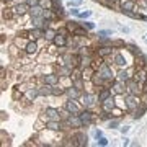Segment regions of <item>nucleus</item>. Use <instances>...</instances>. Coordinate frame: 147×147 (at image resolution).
<instances>
[{"label": "nucleus", "instance_id": "obj_1", "mask_svg": "<svg viewBox=\"0 0 147 147\" xmlns=\"http://www.w3.org/2000/svg\"><path fill=\"white\" fill-rule=\"evenodd\" d=\"M79 101H80V105L84 106V108H92V110H93L95 105H100V103H98L96 92H95V93H90V92H85V90H84L82 95H80Z\"/></svg>", "mask_w": 147, "mask_h": 147}, {"label": "nucleus", "instance_id": "obj_2", "mask_svg": "<svg viewBox=\"0 0 147 147\" xmlns=\"http://www.w3.org/2000/svg\"><path fill=\"white\" fill-rule=\"evenodd\" d=\"M41 121H49V119H62V111L59 108H54V106H46L44 110L41 111V116H39Z\"/></svg>", "mask_w": 147, "mask_h": 147}, {"label": "nucleus", "instance_id": "obj_3", "mask_svg": "<svg viewBox=\"0 0 147 147\" xmlns=\"http://www.w3.org/2000/svg\"><path fill=\"white\" fill-rule=\"evenodd\" d=\"M142 101H144L142 100V95H132V93L124 95V103H126V111L127 113H132Z\"/></svg>", "mask_w": 147, "mask_h": 147}, {"label": "nucleus", "instance_id": "obj_4", "mask_svg": "<svg viewBox=\"0 0 147 147\" xmlns=\"http://www.w3.org/2000/svg\"><path fill=\"white\" fill-rule=\"evenodd\" d=\"M111 65H113L111 62H105V61H103V62L100 64V67L96 69V72L100 74V75H101L105 80H108V82H113V80L116 79V74L113 72Z\"/></svg>", "mask_w": 147, "mask_h": 147}, {"label": "nucleus", "instance_id": "obj_5", "mask_svg": "<svg viewBox=\"0 0 147 147\" xmlns=\"http://www.w3.org/2000/svg\"><path fill=\"white\" fill-rule=\"evenodd\" d=\"M79 116H80V119H82L84 127H90L95 123V119H96V115L93 113L92 108H82V111L79 113Z\"/></svg>", "mask_w": 147, "mask_h": 147}, {"label": "nucleus", "instance_id": "obj_6", "mask_svg": "<svg viewBox=\"0 0 147 147\" xmlns=\"http://www.w3.org/2000/svg\"><path fill=\"white\" fill-rule=\"evenodd\" d=\"M39 80H41V84H46V85H57L61 84V75H59L56 70H53V72H47V74H42V75H39Z\"/></svg>", "mask_w": 147, "mask_h": 147}, {"label": "nucleus", "instance_id": "obj_7", "mask_svg": "<svg viewBox=\"0 0 147 147\" xmlns=\"http://www.w3.org/2000/svg\"><path fill=\"white\" fill-rule=\"evenodd\" d=\"M126 93L132 95H144V85H141L136 79H131L126 82Z\"/></svg>", "mask_w": 147, "mask_h": 147}, {"label": "nucleus", "instance_id": "obj_8", "mask_svg": "<svg viewBox=\"0 0 147 147\" xmlns=\"http://www.w3.org/2000/svg\"><path fill=\"white\" fill-rule=\"evenodd\" d=\"M11 11H13V15H15L16 18H20V16L28 15V11H30V5H28L25 0H23V2L20 0V2L13 3V7H11Z\"/></svg>", "mask_w": 147, "mask_h": 147}, {"label": "nucleus", "instance_id": "obj_9", "mask_svg": "<svg viewBox=\"0 0 147 147\" xmlns=\"http://www.w3.org/2000/svg\"><path fill=\"white\" fill-rule=\"evenodd\" d=\"M64 110H67L69 113H72V115H79L82 108L79 105V100H72V98H67V100L64 101Z\"/></svg>", "mask_w": 147, "mask_h": 147}, {"label": "nucleus", "instance_id": "obj_10", "mask_svg": "<svg viewBox=\"0 0 147 147\" xmlns=\"http://www.w3.org/2000/svg\"><path fill=\"white\" fill-rule=\"evenodd\" d=\"M72 139L75 141L77 147H87L88 146V136H87L85 132H82L80 129H77V131L72 134Z\"/></svg>", "mask_w": 147, "mask_h": 147}, {"label": "nucleus", "instance_id": "obj_11", "mask_svg": "<svg viewBox=\"0 0 147 147\" xmlns=\"http://www.w3.org/2000/svg\"><path fill=\"white\" fill-rule=\"evenodd\" d=\"M132 77H134V69H118V72H116V79L121 80V82H124L126 84L127 80H131Z\"/></svg>", "mask_w": 147, "mask_h": 147}, {"label": "nucleus", "instance_id": "obj_12", "mask_svg": "<svg viewBox=\"0 0 147 147\" xmlns=\"http://www.w3.org/2000/svg\"><path fill=\"white\" fill-rule=\"evenodd\" d=\"M111 64L118 69H124V67H127L129 62H127L126 57H124V53H115L113 54V59H111Z\"/></svg>", "mask_w": 147, "mask_h": 147}, {"label": "nucleus", "instance_id": "obj_13", "mask_svg": "<svg viewBox=\"0 0 147 147\" xmlns=\"http://www.w3.org/2000/svg\"><path fill=\"white\" fill-rule=\"evenodd\" d=\"M96 96H98V103L101 105L105 100L113 96V90H111V87H100V88H96Z\"/></svg>", "mask_w": 147, "mask_h": 147}, {"label": "nucleus", "instance_id": "obj_14", "mask_svg": "<svg viewBox=\"0 0 147 147\" xmlns=\"http://www.w3.org/2000/svg\"><path fill=\"white\" fill-rule=\"evenodd\" d=\"M110 87H111V90H113V95H124L126 93V84L124 82H121V80H118V79H115L113 82L110 84Z\"/></svg>", "mask_w": 147, "mask_h": 147}, {"label": "nucleus", "instance_id": "obj_15", "mask_svg": "<svg viewBox=\"0 0 147 147\" xmlns=\"http://www.w3.org/2000/svg\"><path fill=\"white\" fill-rule=\"evenodd\" d=\"M38 96H39V93H38V85H33V87H30V88L23 93V100L26 101V103H33Z\"/></svg>", "mask_w": 147, "mask_h": 147}, {"label": "nucleus", "instance_id": "obj_16", "mask_svg": "<svg viewBox=\"0 0 147 147\" xmlns=\"http://www.w3.org/2000/svg\"><path fill=\"white\" fill-rule=\"evenodd\" d=\"M25 54L26 56H31V57H34V56H38L39 54V42L38 41H28V44L25 46Z\"/></svg>", "mask_w": 147, "mask_h": 147}, {"label": "nucleus", "instance_id": "obj_17", "mask_svg": "<svg viewBox=\"0 0 147 147\" xmlns=\"http://www.w3.org/2000/svg\"><path fill=\"white\" fill-rule=\"evenodd\" d=\"M95 54H96L98 57L106 59L108 56H111V54H115V47L111 46V44H108V46H98L96 49H95Z\"/></svg>", "mask_w": 147, "mask_h": 147}, {"label": "nucleus", "instance_id": "obj_18", "mask_svg": "<svg viewBox=\"0 0 147 147\" xmlns=\"http://www.w3.org/2000/svg\"><path fill=\"white\" fill-rule=\"evenodd\" d=\"M132 79H136L141 85H146L147 84V69L134 67V77H132Z\"/></svg>", "mask_w": 147, "mask_h": 147}, {"label": "nucleus", "instance_id": "obj_19", "mask_svg": "<svg viewBox=\"0 0 147 147\" xmlns=\"http://www.w3.org/2000/svg\"><path fill=\"white\" fill-rule=\"evenodd\" d=\"M72 36H77V38H90V31L87 30V28H84L82 25H80V21H79V25L72 30Z\"/></svg>", "mask_w": 147, "mask_h": 147}, {"label": "nucleus", "instance_id": "obj_20", "mask_svg": "<svg viewBox=\"0 0 147 147\" xmlns=\"http://www.w3.org/2000/svg\"><path fill=\"white\" fill-rule=\"evenodd\" d=\"M80 95H82V92H80L79 88H75L74 85H70V87H65V98H72V100H79Z\"/></svg>", "mask_w": 147, "mask_h": 147}, {"label": "nucleus", "instance_id": "obj_21", "mask_svg": "<svg viewBox=\"0 0 147 147\" xmlns=\"http://www.w3.org/2000/svg\"><path fill=\"white\" fill-rule=\"evenodd\" d=\"M42 13H44V7L41 3L34 5V7H30V11H28L30 18H39V16H42Z\"/></svg>", "mask_w": 147, "mask_h": 147}, {"label": "nucleus", "instance_id": "obj_22", "mask_svg": "<svg viewBox=\"0 0 147 147\" xmlns=\"http://www.w3.org/2000/svg\"><path fill=\"white\" fill-rule=\"evenodd\" d=\"M69 39L70 38H67V36H64V34H61V33L57 31V34H56V38H54V44L57 47H67V44H69Z\"/></svg>", "mask_w": 147, "mask_h": 147}, {"label": "nucleus", "instance_id": "obj_23", "mask_svg": "<svg viewBox=\"0 0 147 147\" xmlns=\"http://www.w3.org/2000/svg\"><path fill=\"white\" fill-rule=\"evenodd\" d=\"M146 111H147V103H144V101H142L141 105L137 106V108L132 111L131 115H132V118H134V119H141L142 116L146 115Z\"/></svg>", "mask_w": 147, "mask_h": 147}, {"label": "nucleus", "instance_id": "obj_24", "mask_svg": "<svg viewBox=\"0 0 147 147\" xmlns=\"http://www.w3.org/2000/svg\"><path fill=\"white\" fill-rule=\"evenodd\" d=\"M115 106H116V101H115V95L111 96V98H108V100H105L103 103L100 105V110H103V111H113L115 110Z\"/></svg>", "mask_w": 147, "mask_h": 147}, {"label": "nucleus", "instance_id": "obj_25", "mask_svg": "<svg viewBox=\"0 0 147 147\" xmlns=\"http://www.w3.org/2000/svg\"><path fill=\"white\" fill-rule=\"evenodd\" d=\"M64 95H65V87L62 84H57V85H53L51 87V96L59 98V96H64Z\"/></svg>", "mask_w": 147, "mask_h": 147}, {"label": "nucleus", "instance_id": "obj_26", "mask_svg": "<svg viewBox=\"0 0 147 147\" xmlns=\"http://www.w3.org/2000/svg\"><path fill=\"white\" fill-rule=\"evenodd\" d=\"M38 93L39 96H51V85H46V84H39L38 85Z\"/></svg>", "mask_w": 147, "mask_h": 147}, {"label": "nucleus", "instance_id": "obj_27", "mask_svg": "<svg viewBox=\"0 0 147 147\" xmlns=\"http://www.w3.org/2000/svg\"><path fill=\"white\" fill-rule=\"evenodd\" d=\"M56 34H57V30H54V28H47L46 31H44V41L46 42H53L54 38H56Z\"/></svg>", "mask_w": 147, "mask_h": 147}, {"label": "nucleus", "instance_id": "obj_28", "mask_svg": "<svg viewBox=\"0 0 147 147\" xmlns=\"http://www.w3.org/2000/svg\"><path fill=\"white\" fill-rule=\"evenodd\" d=\"M85 82H87V80H85L84 77H77V79H72V85L75 87V88H79L80 92H84V90H85Z\"/></svg>", "mask_w": 147, "mask_h": 147}, {"label": "nucleus", "instance_id": "obj_29", "mask_svg": "<svg viewBox=\"0 0 147 147\" xmlns=\"http://www.w3.org/2000/svg\"><path fill=\"white\" fill-rule=\"evenodd\" d=\"M28 41H30L28 38H25V36H20V34H18V36L15 38V39H13V42H15L16 46L20 47V49H25V46L28 44Z\"/></svg>", "mask_w": 147, "mask_h": 147}, {"label": "nucleus", "instance_id": "obj_30", "mask_svg": "<svg viewBox=\"0 0 147 147\" xmlns=\"http://www.w3.org/2000/svg\"><path fill=\"white\" fill-rule=\"evenodd\" d=\"M121 126V118H111L108 121V129H119Z\"/></svg>", "mask_w": 147, "mask_h": 147}, {"label": "nucleus", "instance_id": "obj_31", "mask_svg": "<svg viewBox=\"0 0 147 147\" xmlns=\"http://www.w3.org/2000/svg\"><path fill=\"white\" fill-rule=\"evenodd\" d=\"M126 49L134 56V57H137V56L141 54V49H139V46H136V44H126Z\"/></svg>", "mask_w": 147, "mask_h": 147}, {"label": "nucleus", "instance_id": "obj_32", "mask_svg": "<svg viewBox=\"0 0 147 147\" xmlns=\"http://www.w3.org/2000/svg\"><path fill=\"white\" fill-rule=\"evenodd\" d=\"M101 121H110L111 118H115L113 116V113H110V111H103V110H100V116H98Z\"/></svg>", "mask_w": 147, "mask_h": 147}, {"label": "nucleus", "instance_id": "obj_33", "mask_svg": "<svg viewBox=\"0 0 147 147\" xmlns=\"http://www.w3.org/2000/svg\"><path fill=\"white\" fill-rule=\"evenodd\" d=\"M80 25H82L84 28H87L88 31L95 30V23H93V21H90V20H82V21H80Z\"/></svg>", "mask_w": 147, "mask_h": 147}, {"label": "nucleus", "instance_id": "obj_34", "mask_svg": "<svg viewBox=\"0 0 147 147\" xmlns=\"http://www.w3.org/2000/svg\"><path fill=\"white\" fill-rule=\"evenodd\" d=\"M98 38H111L113 36V31L111 30H98Z\"/></svg>", "mask_w": 147, "mask_h": 147}, {"label": "nucleus", "instance_id": "obj_35", "mask_svg": "<svg viewBox=\"0 0 147 147\" xmlns=\"http://www.w3.org/2000/svg\"><path fill=\"white\" fill-rule=\"evenodd\" d=\"M67 15H70V16H79V15H80L79 7H70V8L67 10Z\"/></svg>", "mask_w": 147, "mask_h": 147}, {"label": "nucleus", "instance_id": "obj_36", "mask_svg": "<svg viewBox=\"0 0 147 147\" xmlns=\"http://www.w3.org/2000/svg\"><path fill=\"white\" fill-rule=\"evenodd\" d=\"M101 136H103V131H101V129H96V127H93V131H92V137H93L95 141H98Z\"/></svg>", "mask_w": 147, "mask_h": 147}, {"label": "nucleus", "instance_id": "obj_37", "mask_svg": "<svg viewBox=\"0 0 147 147\" xmlns=\"http://www.w3.org/2000/svg\"><path fill=\"white\" fill-rule=\"evenodd\" d=\"M111 46L115 47V49H118V47H123V49H124V47H126V42L121 41V39H115V41L111 42Z\"/></svg>", "mask_w": 147, "mask_h": 147}, {"label": "nucleus", "instance_id": "obj_38", "mask_svg": "<svg viewBox=\"0 0 147 147\" xmlns=\"http://www.w3.org/2000/svg\"><path fill=\"white\" fill-rule=\"evenodd\" d=\"M90 16H92V10H85V11H80V15L77 18H80V20H88Z\"/></svg>", "mask_w": 147, "mask_h": 147}, {"label": "nucleus", "instance_id": "obj_39", "mask_svg": "<svg viewBox=\"0 0 147 147\" xmlns=\"http://www.w3.org/2000/svg\"><path fill=\"white\" fill-rule=\"evenodd\" d=\"M108 144H110V141H108V139H106L105 136H101L100 139L96 141V146H101V147H106Z\"/></svg>", "mask_w": 147, "mask_h": 147}, {"label": "nucleus", "instance_id": "obj_40", "mask_svg": "<svg viewBox=\"0 0 147 147\" xmlns=\"http://www.w3.org/2000/svg\"><path fill=\"white\" fill-rule=\"evenodd\" d=\"M111 113H113V116H115V118H121V116H123V108L115 106V110L111 111Z\"/></svg>", "mask_w": 147, "mask_h": 147}, {"label": "nucleus", "instance_id": "obj_41", "mask_svg": "<svg viewBox=\"0 0 147 147\" xmlns=\"http://www.w3.org/2000/svg\"><path fill=\"white\" fill-rule=\"evenodd\" d=\"M101 3H103V5L106 7V8H115V2H110V0H101Z\"/></svg>", "mask_w": 147, "mask_h": 147}, {"label": "nucleus", "instance_id": "obj_42", "mask_svg": "<svg viewBox=\"0 0 147 147\" xmlns=\"http://www.w3.org/2000/svg\"><path fill=\"white\" fill-rule=\"evenodd\" d=\"M25 2H26L30 7H34V5H39V3H41V0H25Z\"/></svg>", "mask_w": 147, "mask_h": 147}, {"label": "nucleus", "instance_id": "obj_43", "mask_svg": "<svg viewBox=\"0 0 147 147\" xmlns=\"http://www.w3.org/2000/svg\"><path fill=\"white\" fill-rule=\"evenodd\" d=\"M129 129H131L129 126H119V131H121V134H123V136H126L127 132H129Z\"/></svg>", "mask_w": 147, "mask_h": 147}, {"label": "nucleus", "instance_id": "obj_44", "mask_svg": "<svg viewBox=\"0 0 147 147\" xmlns=\"http://www.w3.org/2000/svg\"><path fill=\"white\" fill-rule=\"evenodd\" d=\"M131 139H129V137H126V136H123V142H121V144H123V146H129V144H131Z\"/></svg>", "mask_w": 147, "mask_h": 147}, {"label": "nucleus", "instance_id": "obj_45", "mask_svg": "<svg viewBox=\"0 0 147 147\" xmlns=\"http://www.w3.org/2000/svg\"><path fill=\"white\" fill-rule=\"evenodd\" d=\"M119 30L123 33H129V28H126V26H119Z\"/></svg>", "mask_w": 147, "mask_h": 147}, {"label": "nucleus", "instance_id": "obj_46", "mask_svg": "<svg viewBox=\"0 0 147 147\" xmlns=\"http://www.w3.org/2000/svg\"><path fill=\"white\" fill-rule=\"evenodd\" d=\"M139 20H142V21H147V15H141V16H139Z\"/></svg>", "mask_w": 147, "mask_h": 147}, {"label": "nucleus", "instance_id": "obj_47", "mask_svg": "<svg viewBox=\"0 0 147 147\" xmlns=\"http://www.w3.org/2000/svg\"><path fill=\"white\" fill-rule=\"evenodd\" d=\"M2 2H7V3H8V2H13V3H16V2H20V0H2Z\"/></svg>", "mask_w": 147, "mask_h": 147}, {"label": "nucleus", "instance_id": "obj_48", "mask_svg": "<svg viewBox=\"0 0 147 147\" xmlns=\"http://www.w3.org/2000/svg\"><path fill=\"white\" fill-rule=\"evenodd\" d=\"M142 5H144V8H147V0H142Z\"/></svg>", "mask_w": 147, "mask_h": 147}, {"label": "nucleus", "instance_id": "obj_49", "mask_svg": "<svg viewBox=\"0 0 147 147\" xmlns=\"http://www.w3.org/2000/svg\"><path fill=\"white\" fill-rule=\"evenodd\" d=\"M144 39H146V42H147V33H146V36H144Z\"/></svg>", "mask_w": 147, "mask_h": 147}, {"label": "nucleus", "instance_id": "obj_50", "mask_svg": "<svg viewBox=\"0 0 147 147\" xmlns=\"http://www.w3.org/2000/svg\"><path fill=\"white\" fill-rule=\"evenodd\" d=\"M93 2H101V0H93Z\"/></svg>", "mask_w": 147, "mask_h": 147}]
</instances>
